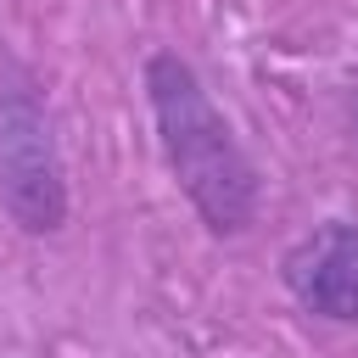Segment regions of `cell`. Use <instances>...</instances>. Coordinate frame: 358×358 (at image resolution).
<instances>
[{
  "label": "cell",
  "mask_w": 358,
  "mask_h": 358,
  "mask_svg": "<svg viewBox=\"0 0 358 358\" xmlns=\"http://www.w3.org/2000/svg\"><path fill=\"white\" fill-rule=\"evenodd\" d=\"M145 90H151V112H157L162 151L179 190L196 201L213 235H241L257 218V173L235 145L229 123L218 117V106L207 101L196 67L162 50L145 62Z\"/></svg>",
  "instance_id": "6da1fadb"
},
{
  "label": "cell",
  "mask_w": 358,
  "mask_h": 358,
  "mask_svg": "<svg viewBox=\"0 0 358 358\" xmlns=\"http://www.w3.org/2000/svg\"><path fill=\"white\" fill-rule=\"evenodd\" d=\"M0 201L34 235L62 229L67 218V179H62L45 101L28 67L11 56H0Z\"/></svg>",
  "instance_id": "7a4b0ae2"
},
{
  "label": "cell",
  "mask_w": 358,
  "mask_h": 358,
  "mask_svg": "<svg viewBox=\"0 0 358 358\" xmlns=\"http://www.w3.org/2000/svg\"><path fill=\"white\" fill-rule=\"evenodd\" d=\"M285 285L296 291L302 308L358 324V229L324 224L308 241H296L285 257Z\"/></svg>",
  "instance_id": "3957f363"
}]
</instances>
